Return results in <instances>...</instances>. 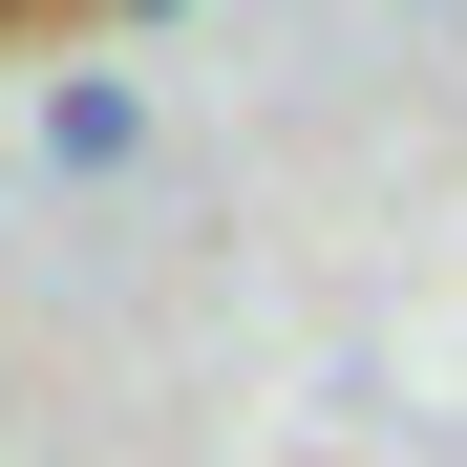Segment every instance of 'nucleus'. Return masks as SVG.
Here are the masks:
<instances>
[{
	"mask_svg": "<svg viewBox=\"0 0 467 467\" xmlns=\"http://www.w3.org/2000/svg\"><path fill=\"white\" fill-rule=\"evenodd\" d=\"M128 149H149V86H128V64H64V86H43V171H64V192H107Z\"/></svg>",
	"mask_w": 467,
	"mask_h": 467,
	"instance_id": "nucleus-1",
	"label": "nucleus"
}]
</instances>
